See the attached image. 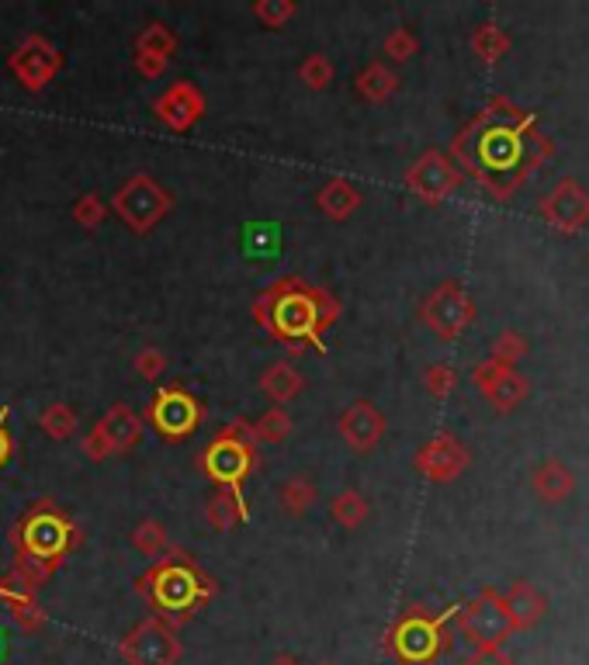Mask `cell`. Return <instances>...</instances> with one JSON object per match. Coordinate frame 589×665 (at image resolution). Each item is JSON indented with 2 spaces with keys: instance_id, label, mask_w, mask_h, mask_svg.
<instances>
[{
  "instance_id": "6da1fadb",
  "label": "cell",
  "mask_w": 589,
  "mask_h": 665,
  "mask_svg": "<svg viewBox=\"0 0 589 665\" xmlns=\"http://www.w3.org/2000/svg\"><path fill=\"white\" fill-rule=\"evenodd\" d=\"M340 312L343 306L333 292L309 285L298 274L271 281L250 306L257 326H263V333L278 340L288 354L327 351V330L340 319Z\"/></svg>"
},
{
  "instance_id": "7a4b0ae2",
  "label": "cell",
  "mask_w": 589,
  "mask_h": 665,
  "mask_svg": "<svg viewBox=\"0 0 589 665\" xmlns=\"http://www.w3.org/2000/svg\"><path fill=\"white\" fill-rule=\"evenodd\" d=\"M8 544L14 551L11 572L28 582L32 590H43L84 544V527L52 496H43L17 516V523L8 531Z\"/></svg>"
},
{
  "instance_id": "3957f363",
  "label": "cell",
  "mask_w": 589,
  "mask_h": 665,
  "mask_svg": "<svg viewBox=\"0 0 589 665\" xmlns=\"http://www.w3.org/2000/svg\"><path fill=\"white\" fill-rule=\"evenodd\" d=\"M136 596L146 603L156 620H164L167 628L180 631L219 596V582L212 572L198 566L195 555L170 544V548L136 579Z\"/></svg>"
},
{
  "instance_id": "277c9868",
  "label": "cell",
  "mask_w": 589,
  "mask_h": 665,
  "mask_svg": "<svg viewBox=\"0 0 589 665\" xmlns=\"http://www.w3.org/2000/svg\"><path fill=\"white\" fill-rule=\"evenodd\" d=\"M455 156L485 188L510 191L531 159V132L514 126L510 118L485 115L455 139Z\"/></svg>"
},
{
  "instance_id": "5b68a950",
  "label": "cell",
  "mask_w": 589,
  "mask_h": 665,
  "mask_svg": "<svg viewBox=\"0 0 589 665\" xmlns=\"http://www.w3.org/2000/svg\"><path fill=\"white\" fill-rule=\"evenodd\" d=\"M195 468L209 482H215V489H243V482L260 468L250 419L239 416L222 430H215V437L198 451Z\"/></svg>"
},
{
  "instance_id": "8992f818",
  "label": "cell",
  "mask_w": 589,
  "mask_h": 665,
  "mask_svg": "<svg viewBox=\"0 0 589 665\" xmlns=\"http://www.w3.org/2000/svg\"><path fill=\"white\" fill-rule=\"evenodd\" d=\"M121 222H126V229L136 233V236H150L160 222H164L170 212H174V194L160 185L153 174H132L126 185H121L111 198L108 205Z\"/></svg>"
},
{
  "instance_id": "52a82bcc",
  "label": "cell",
  "mask_w": 589,
  "mask_h": 665,
  "mask_svg": "<svg viewBox=\"0 0 589 665\" xmlns=\"http://www.w3.org/2000/svg\"><path fill=\"white\" fill-rule=\"evenodd\" d=\"M205 402L185 385H160L150 406L142 409V423H150L164 440H188L205 423Z\"/></svg>"
},
{
  "instance_id": "ba28073f",
  "label": "cell",
  "mask_w": 589,
  "mask_h": 665,
  "mask_svg": "<svg viewBox=\"0 0 589 665\" xmlns=\"http://www.w3.org/2000/svg\"><path fill=\"white\" fill-rule=\"evenodd\" d=\"M142 430H146V423H142V416L129 406V402H115V406L84 434V440H80V454L87 461L129 454L142 440Z\"/></svg>"
},
{
  "instance_id": "9c48e42d",
  "label": "cell",
  "mask_w": 589,
  "mask_h": 665,
  "mask_svg": "<svg viewBox=\"0 0 589 665\" xmlns=\"http://www.w3.org/2000/svg\"><path fill=\"white\" fill-rule=\"evenodd\" d=\"M118 655L126 665H180L185 644H180L177 631L167 628L164 620L146 617L118 641Z\"/></svg>"
},
{
  "instance_id": "30bf717a",
  "label": "cell",
  "mask_w": 589,
  "mask_h": 665,
  "mask_svg": "<svg viewBox=\"0 0 589 665\" xmlns=\"http://www.w3.org/2000/svg\"><path fill=\"white\" fill-rule=\"evenodd\" d=\"M11 76L28 94H43L63 70V52H59L46 35H25L8 56Z\"/></svg>"
},
{
  "instance_id": "8fae6325",
  "label": "cell",
  "mask_w": 589,
  "mask_h": 665,
  "mask_svg": "<svg viewBox=\"0 0 589 665\" xmlns=\"http://www.w3.org/2000/svg\"><path fill=\"white\" fill-rule=\"evenodd\" d=\"M389 652L402 665H426L440 652L437 620H431L420 610H410L405 617H399V624L389 631Z\"/></svg>"
},
{
  "instance_id": "7c38bea8",
  "label": "cell",
  "mask_w": 589,
  "mask_h": 665,
  "mask_svg": "<svg viewBox=\"0 0 589 665\" xmlns=\"http://www.w3.org/2000/svg\"><path fill=\"white\" fill-rule=\"evenodd\" d=\"M205 111H209V100L191 80H177V84H170L153 100V115L160 118V126H167L170 132L195 129L201 118H205Z\"/></svg>"
},
{
  "instance_id": "4fadbf2b",
  "label": "cell",
  "mask_w": 589,
  "mask_h": 665,
  "mask_svg": "<svg viewBox=\"0 0 589 665\" xmlns=\"http://www.w3.org/2000/svg\"><path fill=\"white\" fill-rule=\"evenodd\" d=\"M420 316L437 336H458L472 322V301L464 298V292L458 285H440L423 301Z\"/></svg>"
},
{
  "instance_id": "5bb4252c",
  "label": "cell",
  "mask_w": 589,
  "mask_h": 665,
  "mask_svg": "<svg viewBox=\"0 0 589 665\" xmlns=\"http://www.w3.org/2000/svg\"><path fill=\"white\" fill-rule=\"evenodd\" d=\"M405 188H410L416 198L437 205V201H444L458 188V170H455V164H451L448 156L423 153L416 164L405 170Z\"/></svg>"
},
{
  "instance_id": "9a60e30c",
  "label": "cell",
  "mask_w": 589,
  "mask_h": 665,
  "mask_svg": "<svg viewBox=\"0 0 589 665\" xmlns=\"http://www.w3.org/2000/svg\"><path fill=\"white\" fill-rule=\"evenodd\" d=\"M0 603H4V610L11 614V620L25 634H43L46 631L49 614L43 607V599H38V590H32L28 582H22L14 572L0 575Z\"/></svg>"
},
{
  "instance_id": "2e32d148",
  "label": "cell",
  "mask_w": 589,
  "mask_h": 665,
  "mask_svg": "<svg viewBox=\"0 0 589 665\" xmlns=\"http://www.w3.org/2000/svg\"><path fill=\"white\" fill-rule=\"evenodd\" d=\"M177 52V32L167 28L164 22H153L136 35L132 46V63L139 70V76L146 80H160L164 70L170 67V59Z\"/></svg>"
},
{
  "instance_id": "e0dca14e",
  "label": "cell",
  "mask_w": 589,
  "mask_h": 665,
  "mask_svg": "<svg viewBox=\"0 0 589 665\" xmlns=\"http://www.w3.org/2000/svg\"><path fill=\"white\" fill-rule=\"evenodd\" d=\"M337 430H340L343 440H347L351 451H375L378 440L385 437V416H381V409L375 406V402L357 399L340 413Z\"/></svg>"
},
{
  "instance_id": "ac0fdd59",
  "label": "cell",
  "mask_w": 589,
  "mask_h": 665,
  "mask_svg": "<svg viewBox=\"0 0 589 665\" xmlns=\"http://www.w3.org/2000/svg\"><path fill=\"white\" fill-rule=\"evenodd\" d=\"M257 389L263 392V399H268L271 406L284 409L292 399L302 395V389H306V378H302V371L292 365V360H274V365H268L260 371Z\"/></svg>"
},
{
  "instance_id": "d6986e66",
  "label": "cell",
  "mask_w": 589,
  "mask_h": 665,
  "mask_svg": "<svg viewBox=\"0 0 589 665\" xmlns=\"http://www.w3.org/2000/svg\"><path fill=\"white\" fill-rule=\"evenodd\" d=\"M416 468L434 482H448L464 468V451L451 437H437L416 454Z\"/></svg>"
},
{
  "instance_id": "ffe728a7",
  "label": "cell",
  "mask_w": 589,
  "mask_h": 665,
  "mask_svg": "<svg viewBox=\"0 0 589 665\" xmlns=\"http://www.w3.org/2000/svg\"><path fill=\"white\" fill-rule=\"evenodd\" d=\"M361 201H364L361 188L347 177H330L327 185L316 191V209L333 222H347L361 209Z\"/></svg>"
},
{
  "instance_id": "44dd1931",
  "label": "cell",
  "mask_w": 589,
  "mask_h": 665,
  "mask_svg": "<svg viewBox=\"0 0 589 665\" xmlns=\"http://www.w3.org/2000/svg\"><path fill=\"white\" fill-rule=\"evenodd\" d=\"M205 520L212 531H236L239 523L250 520V507L243 489H215L205 502Z\"/></svg>"
},
{
  "instance_id": "7402d4cb",
  "label": "cell",
  "mask_w": 589,
  "mask_h": 665,
  "mask_svg": "<svg viewBox=\"0 0 589 665\" xmlns=\"http://www.w3.org/2000/svg\"><path fill=\"white\" fill-rule=\"evenodd\" d=\"M399 87V76L385 67V63H368L357 76H354V91L357 97H364L368 105H381V100H389Z\"/></svg>"
},
{
  "instance_id": "603a6c76",
  "label": "cell",
  "mask_w": 589,
  "mask_h": 665,
  "mask_svg": "<svg viewBox=\"0 0 589 665\" xmlns=\"http://www.w3.org/2000/svg\"><path fill=\"white\" fill-rule=\"evenodd\" d=\"M316 499H319V492H316V486L306 475H292L278 489V502H281V510L288 513V516H306L316 507Z\"/></svg>"
},
{
  "instance_id": "cb8c5ba5",
  "label": "cell",
  "mask_w": 589,
  "mask_h": 665,
  "mask_svg": "<svg viewBox=\"0 0 589 665\" xmlns=\"http://www.w3.org/2000/svg\"><path fill=\"white\" fill-rule=\"evenodd\" d=\"M38 427H43V434L56 443H63L76 434L80 419H76V409L67 406V402H49V406L38 413Z\"/></svg>"
},
{
  "instance_id": "d4e9b609",
  "label": "cell",
  "mask_w": 589,
  "mask_h": 665,
  "mask_svg": "<svg viewBox=\"0 0 589 665\" xmlns=\"http://www.w3.org/2000/svg\"><path fill=\"white\" fill-rule=\"evenodd\" d=\"M132 548L139 555H146V558H160L167 548H170V537H167V527L160 523L156 516H146V520H139L136 527H132Z\"/></svg>"
},
{
  "instance_id": "484cf974",
  "label": "cell",
  "mask_w": 589,
  "mask_h": 665,
  "mask_svg": "<svg viewBox=\"0 0 589 665\" xmlns=\"http://www.w3.org/2000/svg\"><path fill=\"white\" fill-rule=\"evenodd\" d=\"M250 430H254V440H257V443H281V440L292 437L295 419L284 413L281 406H271L268 413H260V416L250 423Z\"/></svg>"
},
{
  "instance_id": "4316f807",
  "label": "cell",
  "mask_w": 589,
  "mask_h": 665,
  "mask_svg": "<svg viewBox=\"0 0 589 665\" xmlns=\"http://www.w3.org/2000/svg\"><path fill=\"white\" fill-rule=\"evenodd\" d=\"M330 516L340 523V527H361L364 520H368V499H364L357 489H343L330 499Z\"/></svg>"
},
{
  "instance_id": "83f0119b",
  "label": "cell",
  "mask_w": 589,
  "mask_h": 665,
  "mask_svg": "<svg viewBox=\"0 0 589 665\" xmlns=\"http://www.w3.org/2000/svg\"><path fill=\"white\" fill-rule=\"evenodd\" d=\"M333 63H330V56H322V52H309L306 59L298 63V84H306L309 91H327L333 84Z\"/></svg>"
},
{
  "instance_id": "f1b7e54d",
  "label": "cell",
  "mask_w": 589,
  "mask_h": 665,
  "mask_svg": "<svg viewBox=\"0 0 589 665\" xmlns=\"http://www.w3.org/2000/svg\"><path fill=\"white\" fill-rule=\"evenodd\" d=\"M105 218H108V201L101 198V194L87 191V194H80L73 201V222H76L80 229L94 233V229H101V222H105Z\"/></svg>"
},
{
  "instance_id": "f546056e",
  "label": "cell",
  "mask_w": 589,
  "mask_h": 665,
  "mask_svg": "<svg viewBox=\"0 0 589 665\" xmlns=\"http://www.w3.org/2000/svg\"><path fill=\"white\" fill-rule=\"evenodd\" d=\"M250 14L263 28H284L298 14V4H295V0H257V4L250 8Z\"/></svg>"
},
{
  "instance_id": "4dcf8cb0",
  "label": "cell",
  "mask_w": 589,
  "mask_h": 665,
  "mask_svg": "<svg viewBox=\"0 0 589 665\" xmlns=\"http://www.w3.org/2000/svg\"><path fill=\"white\" fill-rule=\"evenodd\" d=\"M167 354L160 351V347H142L136 357H132V368H136V375L139 378H146V381H160L164 378V371H167Z\"/></svg>"
},
{
  "instance_id": "1f68e13d",
  "label": "cell",
  "mask_w": 589,
  "mask_h": 665,
  "mask_svg": "<svg viewBox=\"0 0 589 665\" xmlns=\"http://www.w3.org/2000/svg\"><path fill=\"white\" fill-rule=\"evenodd\" d=\"M416 52V38L405 32V28H399V32H392L389 38H385V56H392V59H410Z\"/></svg>"
},
{
  "instance_id": "d6a6232c",
  "label": "cell",
  "mask_w": 589,
  "mask_h": 665,
  "mask_svg": "<svg viewBox=\"0 0 589 665\" xmlns=\"http://www.w3.org/2000/svg\"><path fill=\"white\" fill-rule=\"evenodd\" d=\"M8 416H11V406H0V472H4L14 458V434L8 427Z\"/></svg>"
},
{
  "instance_id": "836d02e7",
  "label": "cell",
  "mask_w": 589,
  "mask_h": 665,
  "mask_svg": "<svg viewBox=\"0 0 589 665\" xmlns=\"http://www.w3.org/2000/svg\"><path fill=\"white\" fill-rule=\"evenodd\" d=\"M451 385H455V371H451V368L437 365V368L426 371V389H431L434 395H448Z\"/></svg>"
},
{
  "instance_id": "e575fe53",
  "label": "cell",
  "mask_w": 589,
  "mask_h": 665,
  "mask_svg": "<svg viewBox=\"0 0 589 665\" xmlns=\"http://www.w3.org/2000/svg\"><path fill=\"white\" fill-rule=\"evenodd\" d=\"M271 665H302V662H298V658H292V655H278Z\"/></svg>"
},
{
  "instance_id": "d590c367",
  "label": "cell",
  "mask_w": 589,
  "mask_h": 665,
  "mask_svg": "<svg viewBox=\"0 0 589 665\" xmlns=\"http://www.w3.org/2000/svg\"><path fill=\"white\" fill-rule=\"evenodd\" d=\"M319 665H333V662H319Z\"/></svg>"
}]
</instances>
